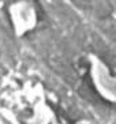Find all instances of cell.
<instances>
[{
  "label": "cell",
  "mask_w": 116,
  "mask_h": 124,
  "mask_svg": "<svg viewBox=\"0 0 116 124\" xmlns=\"http://www.w3.org/2000/svg\"><path fill=\"white\" fill-rule=\"evenodd\" d=\"M11 18L17 33H23V29H27L29 25L27 21L30 19V11H27V7H23V3H17L11 7Z\"/></svg>",
  "instance_id": "6da1fadb"
}]
</instances>
